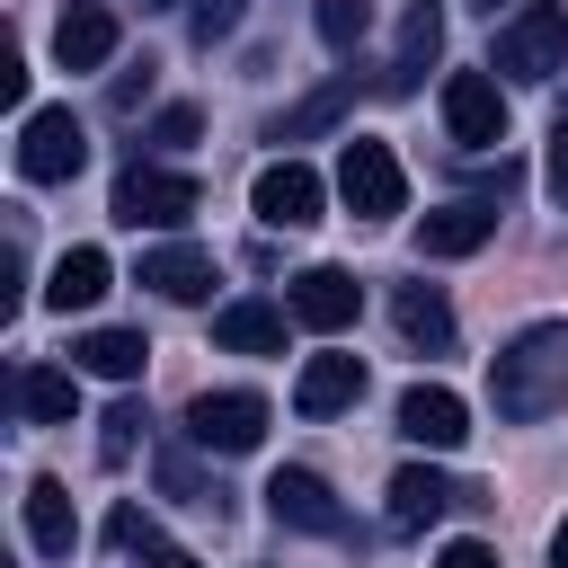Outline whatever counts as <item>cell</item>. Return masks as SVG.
Segmentation results:
<instances>
[{
	"instance_id": "cell-1",
	"label": "cell",
	"mask_w": 568,
	"mask_h": 568,
	"mask_svg": "<svg viewBox=\"0 0 568 568\" xmlns=\"http://www.w3.org/2000/svg\"><path fill=\"white\" fill-rule=\"evenodd\" d=\"M488 399L506 426H541L568 408V320H532L488 355Z\"/></svg>"
},
{
	"instance_id": "cell-2",
	"label": "cell",
	"mask_w": 568,
	"mask_h": 568,
	"mask_svg": "<svg viewBox=\"0 0 568 568\" xmlns=\"http://www.w3.org/2000/svg\"><path fill=\"white\" fill-rule=\"evenodd\" d=\"M488 71H506V80H559L568 71V9L559 0H524L506 27H497V53H488Z\"/></svg>"
},
{
	"instance_id": "cell-3",
	"label": "cell",
	"mask_w": 568,
	"mask_h": 568,
	"mask_svg": "<svg viewBox=\"0 0 568 568\" xmlns=\"http://www.w3.org/2000/svg\"><path fill=\"white\" fill-rule=\"evenodd\" d=\"M337 195H346L355 222H390V213H408V169L390 160V142L355 133V142L337 151Z\"/></svg>"
},
{
	"instance_id": "cell-4",
	"label": "cell",
	"mask_w": 568,
	"mask_h": 568,
	"mask_svg": "<svg viewBox=\"0 0 568 568\" xmlns=\"http://www.w3.org/2000/svg\"><path fill=\"white\" fill-rule=\"evenodd\" d=\"M195 204H204V186H195L186 169L133 160V169L115 178V222H124V231H178V222H186Z\"/></svg>"
},
{
	"instance_id": "cell-5",
	"label": "cell",
	"mask_w": 568,
	"mask_h": 568,
	"mask_svg": "<svg viewBox=\"0 0 568 568\" xmlns=\"http://www.w3.org/2000/svg\"><path fill=\"white\" fill-rule=\"evenodd\" d=\"M80 169H89V133H80V115H71V106H36V115L18 124V178L62 186V178H80Z\"/></svg>"
},
{
	"instance_id": "cell-6",
	"label": "cell",
	"mask_w": 568,
	"mask_h": 568,
	"mask_svg": "<svg viewBox=\"0 0 568 568\" xmlns=\"http://www.w3.org/2000/svg\"><path fill=\"white\" fill-rule=\"evenodd\" d=\"M186 444H204V453H257L266 444V399L257 390H204L186 408Z\"/></svg>"
},
{
	"instance_id": "cell-7",
	"label": "cell",
	"mask_w": 568,
	"mask_h": 568,
	"mask_svg": "<svg viewBox=\"0 0 568 568\" xmlns=\"http://www.w3.org/2000/svg\"><path fill=\"white\" fill-rule=\"evenodd\" d=\"M444 124H453L462 151H497L506 142V89H497V71H453L444 80Z\"/></svg>"
},
{
	"instance_id": "cell-8",
	"label": "cell",
	"mask_w": 568,
	"mask_h": 568,
	"mask_svg": "<svg viewBox=\"0 0 568 568\" xmlns=\"http://www.w3.org/2000/svg\"><path fill=\"white\" fill-rule=\"evenodd\" d=\"M248 204H257L266 231H311L320 204H328V186H320V169H302V160H266L257 186H248Z\"/></svg>"
},
{
	"instance_id": "cell-9",
	"label": "cell",
	"mask_w": 568,
	"mask_h": 568,
	"mask_svg": "<svg viewBox=\"0 0 568 568\" xmlns=\"http://www.w3.org/2000/svg\"><path fill=\"white\" fill-rule=\"evenodd\" d=\"M284 311H293L302 328L337 337V328H355V311H364V284H355L346 266H302V275H293V293H284Z\"/></svg>"
},
{
	"instance_id": "cell-10",
	"label": "cell",
	"mask_w": 568,
	"mask_h": 568,
	"mask_svg": "<svg viewBox=\"0 0 568 568\" xmlns=\"http://www.w3.org/2000/svg\"><path fill=\"white\" fill-rule=\"evenodd\" d=\"M435 53H444V0H408L399 44H390V62H382V98H417V80H426Z\"/></svg>"
},
{
	"instance_id": "cell-11",
	"label": "cell",
	"mask_w": 568,
	"mask_h": 568,
	"mask_svg": "<svg viewBox=\"0 0 568 568\" xmlns=\"http://www.w3.org/2000/svg\"><path fill=\"white\" fill-rule=\"evenodd\" d=\"M399 435H408L417 453H453V444L470 435V408H462V390H444V382H417V390H399Z\"/></svg>"
},
{
	"instance_id": "cell-12",
	"label": "cell",
	"mask_w": 568,
	"mask_h": 568,
	"mask_svg": "<svg viewBox=\"0 0 568 568\" xmlns=\"http://www.w3.org/2000/svg\"><path fill=\"white\" fill-rule=\"evenodd\" d=\"M266 515H275V524H293V532H346V515H337L328 479H320V470H302V462L266 479Z\"/></svg>"
},
{
	"instance_id": "cell-13",
	"label": "cell",
	"mask_w": 568,
	"mask_h": 568,
	"mask_svg": "<svg viewBox=\"0 0 568 568\" xmlns=\"http://www.w3.org/2000/svg\"><path fill=\"white\" fill-rule=\"evenodd\" d=\"M115 44H124V27H115L106 0H80V9H62V27H53V62H62V71H98V62H115Z\"/></svg>"
},
{
	"instance_id": "cell-14",
	"label": "cell",
	"mask_w": 568,
	"mask_h": 568,
	"mask_svg": "<svg viewBox=\"0 0 568 568\" xmlns=\"http://www.w3.org/2000/svg\"><path fill=\"white\" fill-rule=\"evenodd\" d=\"M133 284H151L160 302H204V293H213V257H204L195 240H160V248H142Z\"/></svg>"
},
{
	"instance_id": "cell-15",
	"label": "cell",
	"mask_w": 568,
	"mask_h": 568,
	"mask_svg": "<svg viewBox=\"0 0 568 568\" xmlns=\"http://www.w3.org/2000/svg\"><path fill=\"white\" fill-rule=\"evenodd\" d=\"M364 399V355H311L302 373H293V408L302 417H337V408H355Z\"/></svg>"
},
{
	"instance_id": "cell-16",
	"label": "cell",
	"mask_w": 568,
	"mask_h": 568,
	"mask_svg": "<svg viewBox=\"0 0 568 568\" xmlns=\"http://www.w3.org/2000/svg\"><path fill=\"white\" fill-rule=\"evenodd\" d=\"M488 240H497V204H479V195L417 222V257H470V248H488Z\"/></svg>"
},
{
	"instance_id": "cell-17",
	"label": "cell",
	"mask_w": 568,
	"mask_h": 568,
	"mask_svg": "<svg viewBox=\"0 0 568 568\" xmlns=\"http://www.w3.org/2000/svg\"><path fill=\"white\" fill-rule=\"evenodd\" d=\"M444 506H470V488H453V479H444V470H426V462L390 470V524H399V532H426Z\"/></svg>"
},
{
	"instance_id": "cell-18",
	"label": "cell",
	"mask_w": 568,
	"mask_h": 568,
	"mask_svg": "<svg viewBox=\"0 0 568 568\" xmlns=\"http://www.w3.org/2000/svg\"><path fill=\"white\" fill-rule=\"evenodd\" d=\"M106 284H115L106 248H89V240H80V248H62V257H53V275H44V311H62V320H71V311H89Z\"/></svg>"
},
{
	"instance_id": "cell-19",
	"label": "cell",
	"mask_w": 568,
	"mask_h": 568,
	"mask_svg": "<svg viewBox=\"0 0 568 568\" xmlns=\"http://www.w3.org/2000/svg\"><path fill=\"white\" fill-rule=\"evenodd\" d=\"M284 320L293 311H275V302H222L213 311V346H231V355H284Z\"/></svg>"
},
{
	"instance_id": "cell-20",
	"label": "cell",
	"mask_w": 568,
	"mask_h": 568,
	"mask_svg": "<svg viewBox=\"0 0 568 568\" xmlns=\"http://www.w3.org/2000/svg\"><path fill=\"white\" fill-rule=\"evenodd\" d=\"M142 364H151L142 328H89V337H71V373H98V382H142Z\"/></svg>"
},
{
	"instance_id": "cell-21",
	"label": "cell",
	"mask_w": 568,
	"mask_h": 568,
	"mask_svg": "<svg viewBox=\"0 0 568 568\" xmlns=\"http://www.w3.org/2000/svg\"><path fill=\"white\" fill-rule=\"evenodd\" d=\"M390 320H399V337H408L417 355H444V346H453V302H444L435 284H399V293H390Z\"/></svg>"
},
{
	"instance_id": "cell-22",
	"label": "cell",
	"mask_w": 568,
	"mask_h": 568,
	"mask_svg": "<svg viewBox=\"0 0 568 568\" xmlns=\"http://www.w3.org/2000/svg\"><path fill=\"white\" fill-rule=\"evenodd\" d=\"M27 541H36L44 559H71L80 515H71V488H62V479H27Z\"/></svg>"
},
{
	"instance_id": "cell-23",
	"label": "cell",
	"mask_w": 568,
	"mask_h": 568,
	"mask_svg": "<svg viewBox=\"0 0 568 568\" xmlns=\"http://www.w3.org/2000/svg\"><path fill=\"white\" fill-rule=\"evenodd\" d=\"M346 106H355V71H337L328 89H311L302 106H284V115L266 124V142H311V133H328V124H346Z\"/></svg>"
},
{
	"instance_id": "cell-24",
	"label": "cell",
	"mask_w": 568,
	"mask_h": 568,
	"mask_svg": "<svg viewBox=\"0 0 568 568\" xmlns=\"http://www.w3.org/2000/svg\"><path fill=\"white\" fill-rule=\"evenodd\" d=\"M18 408H27L36 426H71V417H80V373L27 364V373H18Z\"/></svg>"
},
{
	"instance_id": "cell-25",
	"label": "cell",
	"mask_w": 568,
	"mask_h": 568,
	"mask_svg": "<svg viewBox=\"0 0 568 568\" xmlns=\"http://www.w3.org/2000/svg\"><path fill=\"white\" fill-rule=\"evenodd\" d=\"M311 27H320V44H328L337 62H355V53H364V36H373V0H320V9H311Z\"/></svg>"
},
{
	"instance_id": "cell-26",
	"label": "cell",
	"mask_w": 568,
	"mask_h": 568,
	"mask_svg": "<svg viewBox=\"0 0 568 568\" xmlns=\"http://www.w3.org/2000/svg\"><path fill=\"white\" fill-rule=\"evenodd\" d=\"M133 444H142V408H133V399H115V408L98 417V462L115 470V462H133Z\"/></svg>"
},
{
	"instance_id": "cell-27",
	"label": "cell",
	"mask_w": 568,
	"mask_h": 568,
	"mask_svg": "<svg viewBox=\"0 0 568 568\" xmlns=\"http://www.w3.org/2000/svg\"><path fill=\"white\" fill-rule=\"evenodd\" d=\"M240 9H248V0H186V36H195V44L213 53V44H222V36L240 27Z\"/></svg>"
},
{
	"instance_id": "cell-28",
	"label": "cell",
	"mask_w": 568,
	"mask_h": 568,
	"mask_svg": "<svg viewBox=\"0 0 568 568\" xmlns=\"http://www.w3.org/2000/svg\"><path fill=\"white\" fill-rule=\"evenodd\" d=\"M160 488H169V497H186V506H222V488H204V479H195V462H186L178 444L160 453Z\"/></svg>"
},
{
	"instance_id": "cell-29",
	"label": "cell",
	"mask_w": 568,
	"mask_h": 568,
	"mask_svg": "<svg viewBox=\"0 0 568 568\" xmlns=\"http://www.w3.org/2000/svg\"><path fill=\"white\" fill-rule=\"evenodd\" d=\"M195 133H204V115H195V106H160V115H151V142H160V151H186Z\"/></svg>"
},
{
	"instance_id": "cell-30",
	"label": "cell",
	"mask_w": 568,
	"mask_h": 568,
	"mask_svg": "<svg viewBox=\"0 0 568 568\" xmlns=\"http://www.w3.org/2000/svg\"><path fill=\"white\" fill-rule=\"evenodd\" d=\"M541 186H550V204L568 213V115L550 124V160H541Z\"/></svg>"
},
{
	"instance_id": "cell-31",
	"label": "cell",
	"mask_w": 568,
	"mask_h": 568,
	"mask_svg": "<svg viewBox=\"0 0 568 568\" xmlns=\"http://www.w3.org/2000/svg\"><path fill=\"white\" fill-rule=\"evenodd\" d=\"M142 98H151V62H133V71H115V80H106V106H115V115H133Z\"/></svg>"
},
{
	"instance_id": "cell-32",
	"label": "cell",
	"mask_w": 568,
	"mask_h": 568,
	"mask_svg": "<svg viewBox=\"0 0 568 568\" xmlns=\"http://www.w3.org/2000/svg\"><path fill=\"white\" fill-rule=\"evenodd\" d=\"M435 568H497V550H488V541H444Z\"/></svg>"
},
{
	"instance_id": "cell-33",
	"label": "cell",
	"mask_w": 568,
	"mask_h": 568,
	"mask_svg": "<svg viewBox=\"0 0 568 568\" xmlns=\"http://www.w3.org/2000/svg\"><path fill=\"white\" fill-rule=\"evenodd\" d=\"M0 98H9V106H27V53H18V44L0 53Z\"/></svg>"
},
{
	"instance_id": "cell-34",
	"label": "cell",
	"mask_w": 568,
	"mask_h": 568,
	"mask_svg": "<svg viewBox=\"0 0 568 568\" xmlns=\"http://www.w3.org/2000/svg\"><path fill=\"white\" fill-rule=\"evenodd\" d=\"M142 568H195V550H178V541L151 532V541H142Z\"/></svg>"
},
{
	"instance_id": "cell-35",
	"label": "cell",
	"mask_w": 568,
	"mask_h": 568,
	"mask_svg": "<svg viewBox=\"0 0 568 568\" xmlns=\"http://www.w3.org/2000/svg\"><path fill=\"white\" fill-rule=\"evenodd\" d=\"M550 568H568V515H559V532H550Z\"/></svg>"
},
{
	"instance_id": "cell-36",
	"label": "cell",
	"mask_w": 568,
	"mask_h": 568,
	"mask_svg": "<svg viewBox=\"0 0 568 568\" xmlns=\"http://www.w3.org/2000/svg\"><path fill=\"white\" fill-rule=\"evenodd\" d=\"M151 9H186V0H142V18H151Z\"/></svg>"
},
{
	"instance_id": "cell-37",
	"label": "cell",
	"mask_w": 568,
	"mask_h": 568,
	"mask_svg": "<svg viewBox=\"0 0 568 568\" xmlns=\"http://www.w3.org/2000/svg\"><path fill=\"white\" fill-rule=\"evenodd\" d=\"M470 9H488V18H497V9H506V0H470Z\"/></svg>"
},
{
	"instance_id": "cell-38",
	"label": "cell",
	"mask_w": 568,
	"mask_h": 568,
	"mask_svg": "<svg viewBox=\"0 0 568 568\" xmlns=\"http://www.w3.org/2000/svg\"><path fill=\"white\" fill-rule=\"evenodd\" d=\"M71 9H80V0H71Z\"/></svg>"
}]
</instances>
